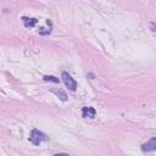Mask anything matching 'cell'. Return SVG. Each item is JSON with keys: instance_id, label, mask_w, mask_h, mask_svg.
<instances>
[{"instance_id": "cell-5", "label": "cell", "mask_w": 156, "mask_h": 156, "mask_svg": "<svg viewBox=\"0 0 156 156\" xmlns=\"http://www.w3.org/2000/svg\"><path fill=\"white\" fill-rule=\"evenodd\" d=\"M22 21L25 23V27H27V28L34 27L37 25V22H38L37 19H29V17H22Z\"/></svg>"}, {"instance_id": "cell-1", "label": "cell", "mask_w": 156, "mask_h": 156, "mask_svg": "<svg viewBox=\"0 0 156 156\" xmlns=\"http://www.w3.org/2000/svg\"><path fill=\"white\" fill-rule=\"evenodd\" d=\"M48 139H49V138H48L43 132H40V131H38V129H33V131L31 132L29 141L33 143L34 145H40L43 141H46Z\"/></svg>"}, {"instance_id": "cell-3", "label": "cell", "mask_w": 156, "mask_h": 156, "mask_svg": "<svg viewBox=\"0 0 156 156\" xmlns=\"http://www.w3.org/2000/svg\"><path fill=\"white\" fill-rule=\"evenodd\" d=\"M141 150H143V151H146V152H149V151H155V150H156V138H151L148 143L143 144V145H141Z\"/></svg>"}, {"instance_id": "cell-2", "label": "cell", "mask_w": 156, "mask_h": 156, "mask_svg": "<svg viewBox=\"0 0 156 156\" xmlns=\"http://www.w3.org/2000/svg\"><path fill=\"white\" fill-rule=\"evenodd\" d=\"M61 78H62L65 86H66L71 92H76V90H77V87H78V86H77V82L73 80L71 74H68L67 72H62Z\"/></svg>"}, {"instance_id": "cell-7", "label": "cell", "mask_w": 156, "mask_h": 156, "mask_svg": "<svg viewBox=\"0 0 156 156\" xmlns=\"http://www.w3.org/2000/svg\"><path fill=\"white\" fill-rule=\"evenodd\" d=\"M44 81L46 82H54V83H59V78L54 77V76H44Z\"/></svg>"}, {"instance_id": "cell-4", "label": "cell", "mask_w": 156, "mask_h": 156, "mask_svg": "<svg viewBox=\"0 0 156 156\" xmlns=\"http://www.w3.org/2000/svg\"><path fill=\"white\" fill-rule=\"evenodd\" d=\"M97 115V111L94 107H90V106H86L82 109V116L86 117V118H94Z\"/></svg>"}, {"instance_id": "cell-6", "label": "cell", "mask_w": 156, "mask_h": 156, "mask_svg": "<svg viewBox=\"0 0 156 156\" xmlns=\"http://www.w3.org/2000/svg\"><path fill=\"white\" fill-rule=\"evenodd\" d=\"M51 92H53L54 94H56L62 101H66V100H67V95H66V93H65L62 89H54V88H53Z\"/></svg>"}, {"instance_id": "cell-8", "label": "cell", "mask_w": 156, "mask_h": 156, "mask_svg": "<svg viewBox=\"0 0 156 156\" xmlns=\"http://www.w3.org/2000/svg\"><path fill=\"white\" fill-rule=\"evenodd\" d=\"M50 32H51V29L49 28V29H46V28H40L39 31H38V33L40 34V36H46V34H50Z\"/></svg>"}]
</instances>
